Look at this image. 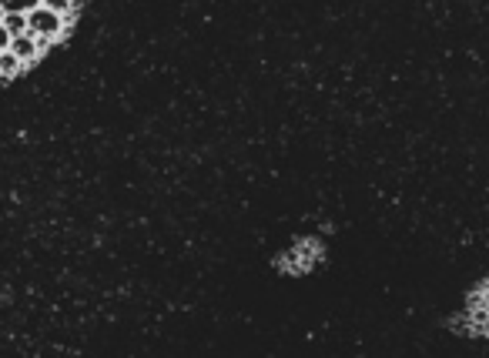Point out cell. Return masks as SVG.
Masks as SVG:
<instances>
[{
	"label": "cell",
	"instance_id": "7",
	"mask_svg": "<svg viewBox=\"0 0 489 358\" xmlns=\"http://www.w3.org/2000/svg\"><path fill=\"white\" fill-rule=\"evenodd\" d=\"M10 47V34H7V27L0 24V51H7Z\"/></svg>",
	"mask_w": 489,
	"mask_h": 358
},
{
	"label": "cell",
	"instance_id": "9",
	"mask_svg": "<svg viewBox=\"0 0 489 358\" xmlns=\"http://www.w3.org/2000/svg\"><path fill=\"white\" fill-rule=\"evenodd\" d=\"M0 21H3V7H0Z\"/></svg>",
	"mask_w": 489,
	"mask_h": 358
},
{
	"label": "cell",
	"instance_id": "5",
	"mask_svg": "<svg viewBox=\"0 0 489 358\" xmlns=\"http://www.w3.org/2000/svg\"><path fill=\"white\" fill-rule=\"evenodd\" d=\"M10 37H21V34H27V14H3V21H0Z\"/></svg>",
	"mask_w": 489,
	"mask_h": 358
},
{
	"label": "cell",
	"instance_id": "1",
	"mask_svg": "<svg viewBox=\"0 0 489 358\" xmlns=\"http://www.w3.org/2000/svg\"><path fill=\"white\" fill-rule=\"evenodd\" d=\"M67 30H71V24L64 21L61 14L47 10L44 3L34 7L31 14H27V34H34V37H51V40H58V37L67 34Z\"/></svg>",
	"mask_w": 489,
	"mask_h": 358
},
{
	"label": "cell",
	"instance_id": "6",
	"mask_svg": "<svg viewBox=\"0 0 489 358\" xmlns=\"http://www.w3.org/2000/svg\"><path fill=\"white\" fill-rule=\"evenodd\" d=\"M44 0H0L3 14H31L34 7H40Z\"/></svg>",
	"mask_w": 489,
	"mask_h": 358
},
{
	"label": "cell",
	"instance_id": "4",
	"mask_svg": "<svg viewBox=\"0 0 489 358\" xmlns=\"http://www.w3.org/2000/svg\"><path fill=\"white\" fill-rule=\"evenodd\" d=\"M77 3H81V0H44V7H47V10H54V14H61L67 24H74Z\"/></svg>",
	"mask_w": 489,
	"mask_h": 358
},
{
	"label": "cell",
	"instance_id": "3",
	"mask_svg": "<svg viewBox=\"0 0 489 358\" xmlns=\"http://www.w3.org/2000/svg\"><path fill=\"white\" fill-rule=\"evenodd\" d=\"M24 67H27V64L17 57L10 47H7V51H0V84H3V81H10L14 74H21Z\"/></svg>",
	"mask_w": 489,
	"mask_h": 358
},
{
	"label": "cell",
	"instance_id": "2",
	"mask_svg": "<svg viewBox=\"0 0 489 358\" xmlns=\"http://www.w3.org/2000/svg\"><path fill=\"white\" fill-rule=\"evenodd\" d=\"M10 51L17 54V57L24 60V64H31L40 51H37V37L34 34H21V37H10Z\"/></svg>",
	"mask_w": 489,
	"mask_h": 358
},
{
	"label": "cell",
	"instance_id": "8",
	"mask_svg": "<svg viewBox=\"0 0 489 358\" xmlns=\"http://www.w3.org/2000/svg\"><path fill=\"white\" fill-rule=\"evenodd\" d=\"M479 298H483V301L489 305V288H486V292H479Z\"/></svg>",
	"mask_w": 489,
	"mask_h": 358
}]
</instances>
